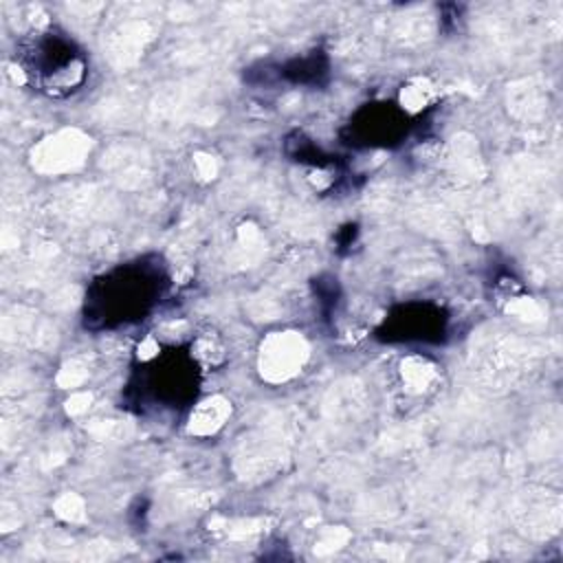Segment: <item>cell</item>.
<instances>
[{
  "mask_svg": "<svg viewBox=\"0 0 563 563\" xmlns=\"http://www.w3.org/2000/svg\"><path fill=\"white\" fill-rule=\"evenodd\" d=\"M20 66L33 86L51 97L77 92L88 77L84 51L62 33L42 31L22 46Z\"/></svg>",
  "mask_w": 563,
  "mask_h": 563,
  "instance_id": "7a4b0ae2",
  "label": "cell"
},
{
  "mask_svg": "<svg viewBox=\"0 0 563 563\" xmlns=\"http://www.w3.org/2000/svg\"><path fill=\"white\" fill-rule=\"evenodd\" d=\"M147 369L143 372V394L161 405H180L194 398V387L198 378V363L187 352L154 354L147 358Z\"/></svg>",
  "mask_w": 563,
  "mask_h": 563,
  "instance_id": "3957f363",
  "label": "cell"
},
{
  "mask_svg": "<svg viewBox=\"0 0 563 563\" xmlns=\"http://www.w3.org/2000/svg\"><path fill=\"white\" fill-rule=\"evenodd\" d=\"M446 317L431 303H407L385 321L389 341H435L444 332Z\"/></svg>",
  "mask_w": 563,
  "mask_h": 563,
  "instance_id": "5b68a950",
  "label": "cell"
},
{
  "mask_svg": "<svg viewBox=\"0 0 563 563\" xmlns=\"http://www.w3.org/2000/svg\"><path fill=\"white\" fill-rule=\"evenodd\" d=\"M325 59L319 55H306V57H295L290 59L279 75H286L292 84H317L321 75H325Z\"/></svg>",
  "mask_w": 563,
  "mask_h": 563,
  "instance_id": "ba28073f",
  "label": "cell"
},
{
  "mask_svg": "<svg viewBox=\"0 0 563 563\" xmlns=\"http://www.w3.org/2000/svg\"><path fill=\"white\" fill-rule=\"evenodd\" d=\"M438 99L435 86L427 77H413L409 79L398 95V106L407 117H416L424 110H429Z\"/></svg>",
  "mask_w": 563,
  "mask_h": 563,
  "instance_id": "8992f818",
  "label": "cell"
},
{
  "mask_svg": "<svg viewBox=\"0 0 563 563\" xmlns=\"http://www.w3.org/2000/svg\"><path fill=\"white\" fill-rule=\"evenodd\" d=\"M407 114L398 103H369L350 121L354 143L361 145H394L407 134Z\"/></svg>",
  "mask_w": 563,
  "mask_h": 563,
  "instance_id": "277c9868",
  "label": "cell"
},
{
  "mask_svg": "<svg viewBox=\"0 0 563 563\" xmlns=\"http://www.w3.org/2000/svg\"><path fill=\"white\" fill-rule=\"evenodd\" d=\"M189 354L194 356V361L198 363V367H218L224 363L227 358V347L222 343V339L216 332H202L200 336H196V341L189 347Z\"/></svg>",
  "mask_w": 563,
  "mask_h": 563,
  "instance_id": "52a82bcc",
  "label": "cell"
},
{
  "mask_svg": "<svg viewBox=\"0 0 563 563\" xmlns=\"http://www.w3.org/2000/svg\"><path fill=\"white\" fill-rule=\"evenodd\" d=\"M165 286L156 264H128L95 282L86 299V319L101 325H119L143 317L161 297Z\"/></svg>",
  "mask_w": 563,
  "mask_h": 563,
  "instance_id": "6da1fadb",
  "label": "cell"
}]
</instances>
